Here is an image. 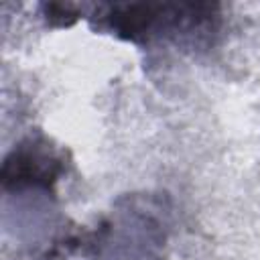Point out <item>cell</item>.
Returning <instances> with one entry per match:
<instances>
[{
  "mask_svg": "<svg viewBox=\"0 0 260 260\" xmlns=\"http://www.w3.org/2000/svg\"><path fill=\"white\" fill-rule=\"evenodd\" d=\"M45 14L51 22L57 24H69L71 20L77 18V10L71 4H45Z\"/></svg>",
  "mask_w": 260,
  "mask_h": 260,
  "instance_id": "3957f363",
  "label": "cell"
},
{
  "mask_svg": "<svg viewBox=\"0 0 260 260\" xmlns=\"http://www.w3.org/2000/svg\"><path fill=\"white\" fill-rule=\"evenodd\" d=\"M59 175L61 158L37 140L16 146L2 167V183L6 189H49Z\"/></svg>",
  "mask_w": 260,
  "mask_h": 260,
  "instance_id": "7a4b0ae2",
  "label": "cell"
},
{
  "mask_svg": "<svg viewBox=\"0 0 260 260\" xmlns=\"http://www.w3.org/2000/svg\"><path fill=\"white\" fill-rule=\"evenodd\" d=\"M98 16L104 28L134 43L213 30L217 20L211 4H108Z\"/></svg>",
  "mask_w": 260,
  "mask_h": 260,
  "instance_id": "6da1fadb",
  "label": "cell"
}]
</instances>
